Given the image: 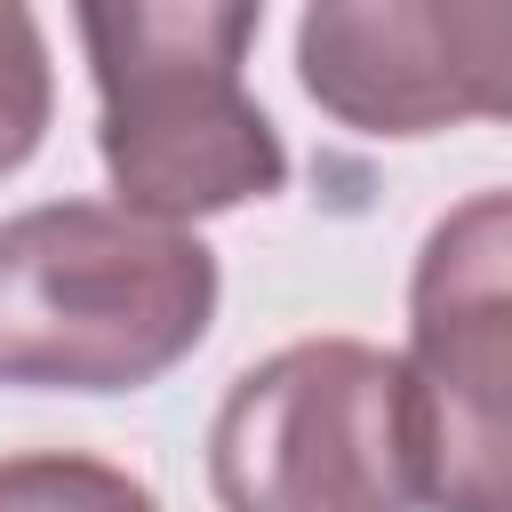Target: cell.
<instances>
[{
  "mask_svg": "<svg viewBox=\"0 0 512 512\" xmlns=\"http://www.w3.org/2000/svg\"><path fill=\"white\" fill-rule=\"evenodd\" d=\"M72 24L96 72V152L120 208L192 232L288 184V144L248 96L256 0H88Z\"/></svg>",
  "mask_w": 512,
  "mask_h": 512,
  "instance_id": "obj_1",
  "label": "cell"
},
{
  "mask_svg": "<svg viewBox=\"0 0 512 512\" xmlns=\"http://www.w3.org/2000/svg\"><path fill=\"white\" fill-rule=\"evenodd\" d=\"M216 248L120 200H40L0 224V384L144 392L216 328Z\"/></svg>",
  "mask_w": 512,
  "mask_h": 512,
  "instance_id": "obj_2",
  "label": "cell"
},
{
  "mask_svg": "<svg viewBox=\"0 0 512 512\" xmlns=\"http://www.w3.org/2000/svg\"><path fill=\"white\" fill-rule=\"evenodd\" d=\"M224 512H424L408 360L360 336H296L240 368L208 424Z\"/></svg>",
  "mask_w": 512,
  "mask_h": 512,
  "instance_id": "obj_3",
  "label": "cell"
},
{
  "mask_svg": "<svg viewBox=\"0 0 512 512\" xmlns=\"http://www.w3.org/2000/svg\"><path fill=\"white\" fill-rule=\"evenodd\" d=\"M408 392L432 512H512V184L456 200L408 272Z\"/></svg>",
  "mask_w": 512,
  "mask_h": 512,
  "instance_id": "obj_4",
  "label": "cell"
},
{
  "mask_svg": "<svg viewBox=\"0 0 512 512\" xmlns=\"http://www.w3.org/2000/svg\"><path fill=\"white\" fill-rule=\"evenodd\" d=\"M296 80L360 136L512 128V0H320L296 24Z\"/></svg>",
  "mask_w": 512,
  "mask_h": 512,
  "instance_id": "obj_5",
  "label": "cell"
},
{
  "mask_svg": "<svg viewBox=\"0 0 512 512\" xmlns=\"http://www.w3.org/2000/svg\"><path fill=\"white\" fill-rule=\"evenodd\" d=\"M0 512H160L152 488L80 448H24L0 456Z\"/></svg>",
  "mask_w": 512,
  "mask_h": 512,
  "instance_id": "obj_6",
  "label": "cell"
},
{
  "mask_svg": "<svg viewBox=\"0 0 512 512\" xmlns=\"http://www.w3.org/2000/svg\"><path fill=\"white\" fill-rule=\"evenodd\" d=\"M56 112V72H48V40L40 16L24 0H0V176H16Z\"/></svg>",
  "mask_w": 512,
  "mask_h": 512,
  "instance_id": "obj_7",
  "label": "cell"
}]
</instances>
